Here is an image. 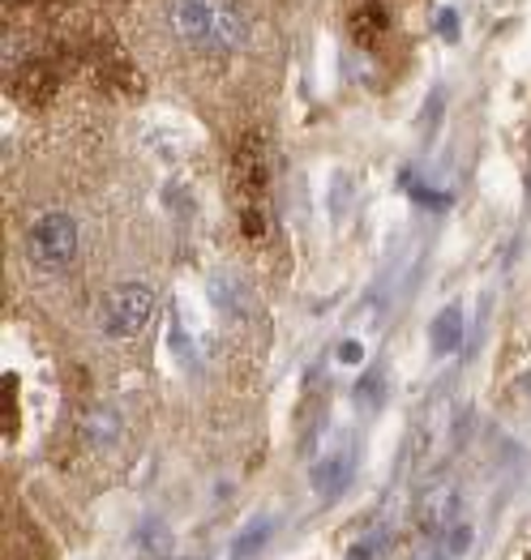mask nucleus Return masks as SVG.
<instances>
[{"label": "nucleus", "instance_id": "obj_1", "mask_svg": "<svg viewBox=\"0 0 531 560\" xmlns=\"http://www.w3.org/2000/svg\"><path fill=\"white\" fill-rule=\"evenodd\" d=\"M163 26L197 56H232L249 44V18L236 0H168Z\"/></svg>", "mask_w": 531, "mask_h": 560}, {"label": "nucleus", "instance_id": "obj_2", "mask_svg": "<svg viewBox=\"0 0 531 560\" xmlns=\"http://www.w3.org/2000/svg\"><path fill=\"white\" fill-rule=\"evenodd\" d=\"M26 257L44 270V275H56L65 270L73 257H78V219L65 214V210H48L31 223L26 232Z\"/></svg>", "mask_w": 531, "mask_h": 560}, {"label": "nucleus", "instance_id": "obj_3", "mask_svg": "<svg viewBox=\"0 0 531 560\" xmlns=\"http://www.w3.org/2000/svg\"><path fill=\"white\" fill-rule=\"evenodd\" d=\"M154 317V287L146 282H120L99 304V329L107 338H138Z\"/></svg>", "mask_w": 531, "mask_h": 560}, {"label": "nucleus", "instance_id": "obj_4", "mask_svg": "<svg viewBox=\"0 0 531 560\" xmlns=\"http://www.w3.org/2000/svg\"><path fill=\"white\" fill-rule=\"evenodd\" d=\"M351 470H356V450H331L326 458H318L313 470H309V483L318 488V497H338L343 488H347V479H351Z\"/></svg>", "mask_w": 531, "mask_h": 560}, {"label": "nucleus", "instance_id": "obj_5", "mask_svg": "<svg viewBox=\"0 0 531 560\" xmlns=\"http://www.w3.org/2000/svg\"><path fill=\"white\" fill-rule=\"evenodd\" d=\"M420 522H425V530H434V535H450L454 522H459V488H454V483L434 488V492L420 501Z\"/></svg>", "mask_w": 531, "mask_h": 560}, {"label": "nucleus", "instance_id": "obj_6", "mask_svg": "<svg viewBox=\"0 0 531 560\" xmlns=\"http://www.w3.org/2000/svg\"><path fill=\"white\" fill-rule=\"evenodd\" d=\"M463 329H467L463 308L459 304H446L434 322H429V347H434V355H454L463 347Z\"/></svg>", "mask_w": 531, "mask_h": 560}, {"label": "nucleus", "instance_id": "obj_7", "mask_svg": "<svg viewBox=\"0 0 531 560\" xmlns=\"http://www.w3.org/2000/svg\"><path fill=\"white\" fill-rule=\"evenodd\" d=\"M270 535H275V517H253L249 526H241V535L232 539V560H253L270 544Z\"/></svg>", "mask_w": 531, "mask_h": 560}, {"label": "nucleus", "instance_id": "obj_8", "mask_svg": "<svg viewBox=\"0 0 531 560\" xmlns=\"http://www.w3.org/2000/svg\"><path fill=\"white\" fill-rule=\"evenodd\" d=\"M168 351L172 360L185 369V373H197V347H194V334L185 326V317L172 308V326H168Z\"/></svg>", "mask_w": 531, "mask_h": 560}, {"label": "nucleus", "instance_id": "obj_9", "mask_svg": "<svg viewBox=\"0 0 531 560\" xmlns=\"http://www.w3.org/2000/svg\"><path fill=\"white\" fill-rule=\"evenodd\" d=\"M206 291H210V300H215V308H219L223 317H244V287H241V279L215 275Z\"/></svg>", "mask_w": 531, "mask_h": 560}, {"label": "nucleus", "instance_id": "obj_10", "mask_svg": "<svg viewBox=\"0 0 531 560\" xmlns=\"http://www.w3.org/2000/svg\"><path fill=\"white\" fill-rule=\"evenodd\" d=\"M386 26H390V18L382 4H365V9L351 13V39H360V44H373Z\"/></svg>", "mask_w": 531, "mask_h": 560}, {"label": "nucleus", "instance_id": "obj_11", "mask_svg": "<svg viewBox=\"0 0 531 560\" xmlns=\"http://www.w3.org/2000/svg\"><path fill=\"white\" fill-rule=\"evenodd\" d=\"M356 402L365 407V411H378L382 402H386V376L382 373H369L360 385H356Z\"/></svg>", "mask_w": 531, "mask_h": 560}, {"label": "nucleus", "instance_id": "obj_12", "mask_svg": "<svg viewBox=\"0 0 531 560\" xmlns=\"http://www.w3.org/2000/svg\"><path fill=\"white\" fill-rule=\"evenodd\" d=\"M403 188H407V197H412L416 206H425V210H441V206H450V197H446V192H434L429 185H420L416 176H403Z\"/></svg>", "mask_w": 531, "mask_h": 560}, {"label": "nucleus", "instance_id": "obj_13", "mask_svg": "<svg viewBox=\"0 0 531 560\" xmlns=\"http://www.w3.org/2000/svg\"><path fill=\"white\" fill-rule=\"evenodd\" d=\"M434 31L446 39V44H459V13H454V9H441L434 22Z\"/></svg>", "mask_w": 531, "mask_h": 560}, {"label": "nucleus", "instance_id": "obj_14", "mask_svg": "<svg viewBox=\"0 0 531 560\" xmlns=\"http://www.w3.org/2000/svg\"><path fill=\"white\" fill-rule=\"evenodd\" d=\"M91 436H95V441H112V436H116V416H112V411H99L95 420H91Z\"/></svg>", "mask_w": 531, "mask_h": 560}, {"label": "nucleus", "instance_id": "obj_15", "mask_svg": "<svg viewBox=\"0 0 531 560\" xmlns=\"http://www.w3.org/2000/svg\"><path fill=\"white\" fill-rule=\"evenodd\" d=\"M365 360V347L356 342V338H347L343 347H338V364H360Z\"/></svg>", "mask_w": 531, "mask_h": 560}, {"label": "nucleus", "instance_id": "obj_16", "mask_svg": "<svg viewBox=\"0 0 531 560\" xmlns=\"http://www.w3.org/2000/svg\"><path fill=\"white\" fill-rule=\"evenodd\" d=\"M356 560H365V557H356Z\"/></svg>", "mask_w": 531, "mask_h": 560}]
</instances>
